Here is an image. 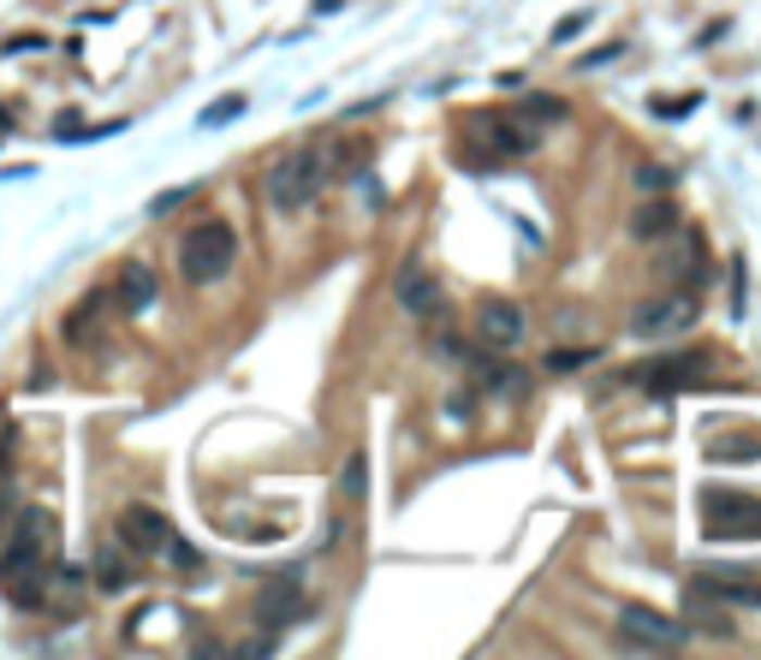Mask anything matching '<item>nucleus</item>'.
I'll return each instance as SVG.
<instances>
[{
    "instance_id": "f3484780",
    "label": "nucleus",
    "mask_w": 761,
    "mask_h": 660,
    "mask_svg": "<svg viewBox=\"0 0 761 660\" xmlns=\"http://www.w3.org/2000/svg\"><path fill=\"white\" fill-rule=\"evenodd\" d=\"M399 303H404L411 315H440V286L428 281L423 262H404V274H399Z\"/></svg>"
},
{
    "instance_id": "1a4fd4ad",
    "label": "nucleus",
    "mask_w": 761,
    "mask_h": 660,
    "mask_svg": "<svg viewBox=\"0 0 761 660\" xmlns=\"http://www.w3.org/2000/svg\"><path fill=\"white\" fill-rule=\"evenodd\" d=\"M173 518L167 512H155V506H125L120 512V548L125 553H144V560H155V553H167L173 548Z\"/></svg>"
},
{
    "instance_id": "f03ea898",
    "label": "nucleus",
    "mask_w": 761,
    "mask_h": 660,
    "mask_svg": "<svg viewBox=\"0 0 761 660\" xmlns=\"http://www.w3.org/2000/svg\"><path fill=\"white\" fill-rule=\"evenodd\" d=\"M238 262V233L226 221H197L190 233L179 238V274L190 286H214L226 281Z\"/></svg>"
},
{
    "instance_id": "bb28decb",
    "label": "nucleus",
    "mask_w": 761,
    "mask_h": 660,
    "mask_svg": "<svg viewBox=\"0 0 761 660\" xmlns=\"http://www.w3.org/2000/svg\"><path fill=\"white\" fill-rule=\"evenodd\" d=\"M637 185H643V190H666L672 173H666V167H637Z\"/></svg>"
},
{
    "instance_id": "20e7f679",
    "label": "nucleus",
    "mask_w": 761,
    "mask_h": 660,
    "mask_svg": "<svg viewBox=\"0 0 761 660\" xmlns=\"http://www.w3.org/2000/svg\"><path fill=\"white\" fill-rule=\"evenodd\" d=\"M464 144L476 149V161H517L536 149V132H529L517 113H500V108H476L464 120Z\"/></svg>"
},
{
    "instance_id": "39448f33",
    "label": "nucleus",
    "mask_w": 761,
    "mask_h": 660,
    "mask_svg": "<svg viewBox=\"0 0 761 660\" xmlns=\"http://www.w3.org/2000/svg\"><path fill=\"white\" fill-rule=\"evenodd\" d=\"M702 530H708V541H761V494L708 488L702 494Z\"/></svg>"
},
{
    "instance_id": "4be33fe9",
    "label": "nucleus",
    "mask_w": 761,
    "mask_h": 660,
    "mask_svg": "<svg viewBox=\"0 0 761 660\" xmlns=\"http://www.w3.org/2000/svg\"><path fill=\"white\" fill-rule=\"evenodd\" d=\"M517 120H524L529 132H536V125H560V120H565V101H553V96H529L524 108H517Z\"/></svg>"
},
{
    "instance_id": "c85d7f7f",
    "label": "nucleus",
    "mask_w": 761,
    "mask_h": 660,
    "mask_svg": "<svg viewBox=\"0 0 761 660\" xmlns=\"http://www.w3.org/2000/svg\"><path fill=\"white\" fill-rule=\"evenodd\" d=\"M607 60H619V48H613V42H607V48H595V54H583L577 66H607Z\"/></svg>"
},
{
    "instance_id": "5701e85b",
    "label": "nucleus",
    "mask_w": 761,
    "mask_h": 660,
    "mask_svg": "<svg viewBox=\"0 0 761 660\" xmlns=\"http://www.w3.org/2000/svg\"><path fill=\"white\" fill-rule=\"evenodd\" d=\"M245 108H250L245 96H221V101H214L209 113H202V125H226V120H238V113H245Z\"/></svg>"
},
{
    "instance_id": "ddd939ff",
    "label": "nucleus",
    "mask_w": 761,
    "mask_h": 660,
    "mask_svg": "<svg viewBox=\"0 0 761 660\" xmlns=\"http://www.w3.org/2000/svg\"><path fill=\"white\" fill-rule=\"evenodd\" d=\"M666 274H672V286H696L708 274V238L696 226H684L678 245L666 250Z\"/></svg>"
},
{
    "instance_id": "9d476101",
    "label": "nucleus",
    "mask_w": 761,
    "mask_h": 660,
    "mask_svg": "<svg viewBox=\"0 0 761 660\" xmlns=\"http://www.w3.org/2000/svg\"><path fill=\"white\" fill-rule=\"evenodd\" d=\"M476 339L494 351V358L517 351V346H524V310H517L512 298H482V310H476Z\"/></svg>"
},
{
    "instance_id": "7c9ffc66",
    "label": "nucleus",
    "mask_w": 761,
    "mask_h": 660,
    "mask_svg": "<svg viewBox=\"0 0 761 660\" xmlns=\"http://www.w3.org/2000/svg\"><path fill=\"white\" fill-rule=\"evenodd\" d=\"M0 132H7V113H0Z\"/></svg>"
},
{
    "instance_id": "c756f323",
    "label": "nucleus",
    "mask_w": 761,
    "mask_h": 660,
    "mask_svg": "<svg viewBox=\"0 0 761 660\" xmlns=\"http://www.w3.org/2000/svg\"><path fill=\"white\" fill-rule=\"evenodd\" d=\"M7 512H12V500H7V494H0V518H7Z\"/></svg>"
},
{
    "instance_id": "6ab92c4d",
    "label": "nucleus",
    "mask_w": 761,
    "mask_h": 660,
    "mask_svg": "<svg viewBox=\"0 0 761 660\" xmlns=\"http://www.w3.org/2000/svg\"><path fill=\"white\" fill-rule=\"evenodd\" d=\"M696 589H708L714 601H750V607H761V583L732 577V571H702V577H696Z\"/></svg>"
},
{
    "instance_id": "aec40b11",
    "label": "nucleus",
    "mask_w": 761,
    "mask_h": 660,
    "mask_svg": "<svg viewBox=\"0 0 761 660\" xmlns=\"http://www.w3.org/2000/svg\"><path fill=\"white\" fill-rule=\"evenodd\" d=\"M684 613H690L702 631H714V637H732V619L720 613V607H708V589H696V583H690V595H684Z\"/></svg>"
},
{
    "instance_id": "cd10ccee",
    "label": "nucleus",
    "mask_w": 761,
    "mask_h": 660,
    "mask_svg": "<svg viewBox=\"0 0 761 660\" xmlns=\"http://www.w3.org/2000/svg\"><path fill=\"white\" fill-rule=\"evenodd\" d=\"M179 202H185V190H161V197L149 202V214H167V209H179Z\"/></svg>"
},
{
    "instance_id": "7ed1b4c3",
    "label": "nucleus",
    "mask_w": 761,
    "mask_h": 660,
    "mask_svg": "<svg viewBox=\"0 0 761 660\" xmlns=\"http://www.w3.org/2000/svg\"><path fill=\"white\" fill-rule=\"evenodd\" d=\"M322 185H327L322 149H291V155H280V161L269 167V179H262V190H269V209H280V214L310 209Z\"/></svg>"
},
{
    "instance_id": "a211bd4d",
    "label": "nucleus",
    "mask_w": 761,
    "mask_h": 660,
    "mask_svg": "<svg viewBox=\"0 0 761 660\" xmlns=\"http://www.w3.org/2000/svg\"><path fill=\"white\" fill-rule=\"evenodd\" d=\"M90 577H96V589H101V595H120V589H132V560L120 553V541H108V548L96 553Z\"/></svg>"
},
{
    "instance_id": "a878e982",
    "label": "nucleus",
    "mask_w": 761,
    "mask_h": 660,
    "mask_svg": "<svg viewBox=\"0 0 761 660\" xmlns=\"http://www.w3.org/2000/svg\"><path fill=\"white\" fill-rule=\"evenodd\" d=\"M583 24H589V12H571V18H560V24H553V42H571Z\"/></svg>"
},
{
    "instance_id": "f8f14e48",
    "label": "nucleus",
    "mask_w": 761,
    "mask_h": 660,
    "mask_svg": "<svg viewBox=\"0 0 761 660\" xmlns=\"http://www.w3.org/2000/svg\"><path fill=\"white\" fill-rule=\"evenodd\" d=\"M155 298H161L155 269H149V262H120V281H113V303H120L125 315H144Z\"/></svg>"
},
{
    "instance_id": "b1692460",
    "label": "nucleus",
    "mask_w": 761,
    "mask_h": 660,
    "mask_svg": "<svg viewBox=\"0 0 761 660\" xmlns=\"http://www.w3.org/2000/svg\"><path fill=\"white\" fill-rule=\"evenodd\" d=\"M696 108V96H678V101H666V96H654V113H661V120H684V113Z\"/></svg>"
},
{
    "instance_id": "393cba45",
    "label": "nucleus",
    "mask_w": 761,
    "mask_h": 660,
    "mask_svg": "<svg viewBox=\"0 0 761 660\" xmlns=\"http://www.w3.org/2000/svg\"><path fill=\"white\" fill-rule=\"evenodd\" d=\"M589 358H595V346H583V351H553L548 363H553V370H583Z\"/></svg>"
},
{
    "instance_id": "f257e3e1",
    "label": "nucleus",
    "mask_w": 761,
    "mask_h": 660,
    "mask_svg": "<svg viewBox=\"0 0 761 660\" xmlns=\"http://www.w3.org/2000/svg\"><path fill=\"white\" fill-rule=\"evenodd\" d=\"M54 560L60 548H36V541H7V553H0V583H7V601L24 607V613H36V607H48V589H54Z\"/></svg>"
},
{
    "instance_id": "9b49d317",
    "label": "nucleus",
    "mask_w": 761,
    "mask_h": 660,
    "mask_svg": "<svg viewBox=\"0 0 761 660\" xmlns=\"http://www.w3.org/2000/svg\"><path fill=\"white\" fill-rule=\"evenodd\" d=\"M303 607H310V595H303L298 577H269L257 595V625L262 631H286L291 619H303Z\"/></svg>"
},
{
    "instance_id": "6e6552de",
    "label": "nucleus",
    "mask_w": 761,
    "mask_h": 660,
    "mask_svg": "<svg viewBox=\"0 0 761 660\" xmlns=\"http://www.w3.org/2000/svg\"><path fill=\"white\" fill-rule=\"evenodd\" d=\"M708 370H714V358H708V351H672V358H661V363H643V370L631 375V381L666 399V393H690V387H702Z\"/></svg>"
},
{
    "instance_id": "423d86ee",
    "label": "nucleus",
    "mask_w": 761,
    "mask_h": 660,
    "mask_svg": "<svg viewBox=\"0 0 761 660\" xmlns=\"http://www.w3.org/2000/svg\"><path fill=\"white\" fill-rule=\"evenodd\" d=\"M619 643L625 649H649V655H672V649H684V619H672L649 601H625L619 607Z\"/></svg>"
},
{
    "instance_id": "412c9836",
    "label": "nucleus",
    "mask_w": 761,
    "mask_h": 660,
    "mask_svg": "<svg viewBox=\"0 0 761 660\" xmlns=\"http://www.w3.org/2000/svg\"><path fill=\"white\" fill-rule=\"evenodd\" d=\"M339 494H346V500H363V494H370V452H363V447H351V452H346V471H339Z\"/></svg>"
},
{
    "instance_id": "dca6fc26",
    "label": "nucleus",
    "mask_w": 761,
    "mask_h": 660,
    "mask_svg": "<svg viewBox=\"0 0 761 660\" xmlns=\"http://www.w3.org/2000/svg\"><path fill=\"white\" fill-rule=\"evenodd\" d=\"M672 226H678V202L666 197H643L637 209H631V238H666Z\"/></svg>"
},
{
    "instance_id": "4468645a",
    "label": "nucleus",
    "mask_w": 761,
    "mask_h": 660,
    "mask_svg": "<svg viewBox=\"0 0 761 660\" xmlns=\"http://www.w3.org/2000/svg\"><path fill=\"white\" fill-rule=\"evenodd\" d=\"M471 381H476L482 393H494V399H524V393H529V375L512 370V363H494L488 351L471 358Z\"/></svg>"
},
{
    "instance_id": "0eeeda50",
    "label": "nucleus",
    "mask_w": 761,
    "mask_h": 660,
    "mask_svg": "<svg viewBox=\"0 0 761 660\" xmlns=\"http://www.w3.org/2000/svg\"><path fill=\"white\" fill-rule=\"evenodd\" d=\"M696 315H702V303L690 298V286L678 291H661V298H649L637 315H631V334L637 339H672L684 334V327H696Z\"/></svg>"
},
{
    "instance_id": "2eb2a0df",
    "label": "nucleus",
    "mask_w": 761,
    "mask_h": 660,
    "mask_svg": "<svg viewBox=\"0 0 761 660\" xmlns=\"http://www.w3.org/2000/svg\"><path fill=\"white\" fill-rule=\"evenodd\" d=\"M108 303H113V291H84V298H78V310H66V322H60L66 346H90V339H96V327H101V315H108Z\"/></svg>"
}]
</instances>
